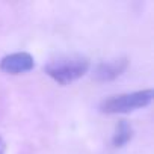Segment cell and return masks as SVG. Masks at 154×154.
Masks as SVG:
<instances>
[{"label": "cell", "instance_id": "cell-4", "mask_svg": "<svg viewBox=\"0 0 154 154\" xmlns=\"http://www.w3.org/2000/svg\"><path fill=\"white\" fill-rule=\"evenodd\" d=\"M33 66H35L33 56L26 51H17V53L6 54L0 60V69L12 75L29 72L30 69H33Z\"/></svg>", "mask_w": 154, "mask_h": 154}, {"label": "cell", "instance_id": "cell-1", "mask_svg": "<svg viewBox=\"0 0 154 154\" xmlns=\"http://www.w3.org/2000/svg\"><path fill=\"white\" fill-rule=\"evenodd\" d=\"M89 68H91V62L86 56L72 53V54H59L53 57L44 66V71L57 85L66 86L75 80L82 79L89 71Z\"/></svg>", "mask_w": 154, "mask_h": 154}, {"label": "cell", "instance_id": "cell-5", "mask_svg": "<svg viewBox=\"0 0 154 154\" xmlns=\"http://www.w3.org/2000/svg\"><path fill=\"white\" fill-rule=\"evenodd\" d=\"M133 137V128L131 125L125 121V119H121L118 121V124L115 125V133L112 136V143L115 148H121L124 145H127Z\"/></svg>", "mask_w": 154, "mask_h": 154}, {"label": "cell", "instance_id": "cell-2", "mask_svg": "<svg viewBox=\"0 0 154 154\" xmlns=\"http://www.w3.org/2000/svg\"><path fill=\"white\" fill-rule=\"evenodd\" d=\"M152 89H142L134 92H125L119 95H113L106 98L100 104V110L107 115H118V113H130L137 109H143L151 104L152 101Z\"/></svg>", "mask_w": 154, "mask_h": 154}, {"label": "cell", "instance_id": "cell-3", "mask_svg": "<svg viewBox=\"0 0 154 154\" xmlns=\"http://www.w3.org/2000/svg\"><path fill=\"white\" fill-rule=\"evenodd\" d=\"M128 68V59L125 56L122 57H115L106 62H100L92 72V79L98 83H107V82H113L115 79H118L119 75H122L125 72V69Z\"/></svg>", "mask_w": 154, "mask_h": 154}, {"label": "cell", "instance_id": "cell-6", "mask_svg": "<svg viewBox=\"0 0 154 154\" xmlns=\"http://www.w3.org/2000/svg\"><path fill=\"white\" fill-rule=\"evenodd\" d=\"M0 154H6V142L0 134Z\"/></svg>", "mask_w": 154, "mask_h": 154}]
</instances>
